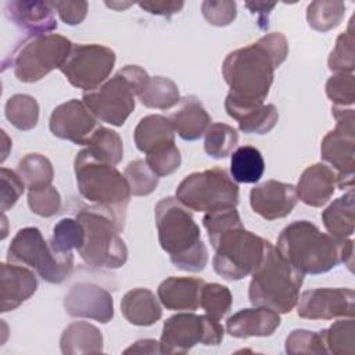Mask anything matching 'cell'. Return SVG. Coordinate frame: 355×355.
<instances>
[{
    "instance_id": "6da1fadb",
    "label": "cell",
    "mask_w": 355,
    "mask_h": 355,
    "mask_svg": "<svg viewBox=\"0 0 355 355\" xmlns=\"http://www.w3.org/2000/svg\"><path fill=\"white\" fill-rule=\"evenodd\" d=\"M288 55V42L280 32L259 37L255 43L229 53L222 75L230 87L227 96L241 103L263 104L275 78V69Z\"/></svg>"
},
{
    "instance_id": "7a4b0ae2",
    "label": "cell",
    "mask_w": 355,
    "mask_h": 355,
    "mask_svg": "<svg viewBox=\"0 0 355 355\" xmlns=\"http://www.w3.org/2000/svg\"><path fill=\"white\" fill-rule=\"evenodd\" d=\"M215 251L212 266L226 280H241L261 263L270 241L245 230L236 208L207 212L202 218Z\"/></svg>"
},
{
    "instance_id": "3957f363",
    "label": "cell",
    "mask_w": 355,
    "mask_h": 355,
    "mask_svg": "<svg viewBox=\"0 0 355 355\" xmlns=\"http://www.w3.org/2000/svg\"><path fill=\"white\" fill-rule=\"evenodd\" d=\"M277 251L304 275H320L340 263L352 268L354 241L336 239L309 220H294L277 237Z\"/></svg>"
},
{
    "instance_id": "277c9868",
    "label": "cell",
    "mask_w": 355,
    "mask_h": 355,
    "mask_svg": "<svg viewBox=\"0 0 355 355\" xmlns=\"http://www.w3.org/2000/svg\"><path fill=\"white\" fill-rule=\"evenodd\" d=\"M155 225L161 248L180 270L201 272L208 262V251L200 227L176 197H165L155 205Z\"/></svg>"
},
{
    "instance_id": "5b68a950",
    "label": "cell",
    "mask_w": 355,
    "mask_h": 355,
    "mask_svg": "<svg viewBox=\"0 0 355 355\" xmlns=\"http://www.w3.org/2000/svg\"><path fill=\"white\" fill-rule=\"evenodd\" d=\"M126 212L92 205L78 211L76 219L85 229V243L78 251L80 258L96 269H118L128 261V247L119 233Z\"/></svg>"
},
{
    "instance_id": "8992f818",
    "label": "cell",
    "mask_w": 355,
    "mask_h": 355,
    "mask_svg": "<svg viewBox=\"0 0 355 355\" xmlns=\"http://www.w3.org/2000/svg\"><path fill=\"white\" fill-rule=\"evenodd\" d=\"M251 276L248 300L252 306L269 308L277 313H288L295 308L304 273L286 261L272 243Z\"/></svg>"
},
{
    "instance_id": "52a82bcc",
    "label": "cell",
    "mask_w": 355,
    "mask_h": 355,
    "mask_svg": "<svg viewBox=\"0 0 355 355\" xmlns=\"http://www.w3.org/2000/svg\"><path fill=\"white\" fill-rule=\"evenodd\" d=\"M150 75L139 65H126L98 89L85 92L82 101L101 122L122 126L133 112L136 100L146 87Z\"/></svg>"
},
{
    "instance_id": "ba28073f",
    "label": "cell",
    "mask_w": 355,
    "mask_h": 355,
    "mask_svg": "<svg viewBox=\"0 0 355 355\" xmlns=\"http://www.w3.org/2000/svg\"><path fill=\"white\" fill-rule=\"evenodd\" d=\"M76 184L80 196L93 202L126 212L130 189L115 165L96 158L87 148L80 150L73 162Z\"/></svg>"
},
{
    "instance_id": "9c48e42d",
    "label": "cell",
    "mask_w": 355,
    "mask_h": 355,
    "mask_svg": "<svg viewBox=\"0 0 355 355\" xmlns=\"http://www.w3.org/2000/svg\"><path fill=\"white\" fill-rule=\"evenodd\" d=\"M7 261L35 269L44 282L53 284L62 283L73 272V254L57 252L33 226L17 232L8 245Z\"/></svg>"
},
{
    "instance_id": "30bf717a",
    "label": "cell",
    "mask_w": 355,
    "mask_h": 355,
    "mask_svg": "<svg viewBox=\"0 0 355 355\" xmlns=\"http://www.w3.org/2000/svg\"><path fill=\"white\" fill-rule=\"evenodd\" d=\"M176 198L196 212L236 208L239 186L225 169L212 168L186 176L176 189Z\"/></svg>"
},
{
    "instance_id": "8fae6325",
    "label": "cell",
    "mask_w": 355,
    "mask_h": 355,
    "mask_svg": "<svg viewBox=\"0 0 355 355\" xmlns=\"http://www.w3.org/2000/svg\"><path fill=\"white\" fill-rule=\"evenodd\" d=\"M72 42L62 35L47 33L25 39L14 50L10 64L19 82L33 83L64 64Z\"/></svg>"
},
{
    "instance_id": "7c38bea8",
    "label": "cell",
    "mask_w": 355,
    "mask_h": 355,
    "mask_svg": "<svg viewBox=\"0 0 355 355\" xmlns=\"http://www.w3.org/2000/svg\"><path fill=\"white\" fill-rule=\"evenodd\" d=\"M225 330L218 319L209 315L182 312L168 318L159 340L161 354H186L194 345H218Z\"/></svg>"
},
{
    "instance_id": "4fadbf2b",
    "label": "cell",
    "mask_w": 355,
    "mask_h": 355,
    "mask_svg": "<svg viewBox=\"0 0 355 355\" xmlns=\"http://www.w3.org/2000/svg\"><path fill=\"white\" fill-rule=\"evenodd\" d=\"M336 128L322 140L320 157L336 172L337 187H354L355 171V114L352 108L331 107Z\"/></svg>"
},
{
    "instance_id": "5bb4252c",
    "label": "cell",
    "mask_w": 355,
    "mask_h": 355,
    "mask_svg": "<svg viewBox=\"0 0 355 355\" xmlns=\"http://www.w3.org/2000/svg\"><path fill=\"white\" fill-rule=\"evenodd\" d=\"M116 55L103 44H73L69 55L60 67L68 82L85 92L98 89L110 76Z\"/></svg>"
},
{
    "instance_id": "9a60e30c",
    "label": "cell",
    "mask_w": 355,
    "mask_h": 355,
    "mask_svg": "<svg viewBox=\"0 0 355 355\" xmlns=\"http://www.w3.org/2000/svg\"><path fill=\"white\" fill-rule=\"evenodd\" d=\"M297 315L309 320L354 318L355 293L352 288L323 287L306 290L298 297Z\"/></svg>"
},
{
    "instance_id": "2e32d148",
    "label": "cell",
    "mask_w": 355,
    "mask_h": 355,
    "mask_svg": "<svg viewBox=\"0 0 355 355\" xmlns=\"http://www.w3.org/2000/svg\"><path fill=\"white\" fill-rule=\"evenodd\" d=\"M97 121L83 101L72 98L53 110L49 128L58 139L86 146L90 136L100 126Z\"/></svg>"
},
{
    "instance_id": "e0dca14e",
    "label": "cell",
    "mask_w": 355,
    "mask_h": 355,
    "mask_svg": "<svg viewBox=\"0 0 355 355\" xmlns=\"http://www.w3.org/2000/svg\"><path fill=\"white\" fill-rule=\"evenodd\" d=\"M64 308L72 318H87L108 323L114 318L112 295L93 283H78L64 298Z\"/></svg>"
},
{
    "instance_id": "ac0fdd59",
    "label": "cell",
    "mask_w": 355,
    "mask_h": 355,
    "mask_svg": "<svg viewBox=\"0 0 355 355\" xmlns=\"http://www.w3.org/2000/svg\"><path fill=\"white\" fill-rule=\"evenodd\" d=\"M295 186L277 180H266L250 191V204L255 214L266 220L287 216L297 205Z\"/></svg>"
},
{
    "instance_id": "d6986e66",
    "label": "cell",
    "mask_w": 355,
    "mask_h": 355,
    "mask_svg": "<svg viewBox=\"0 0 355 355\" xmlns=\"http://www.w3.org/2000/svg\"><path fill=\"white\" fill-rule=\"evenodd\" d=\"M6 17L18 28L36 35H47L57 29L55 10L50 1L12 0L6 4Z\"/></svg>"
},
{
    "instance_id": "ffe728a7",
    "label": "cell",
    "mask_w": 355,
    "mask_h": 355,
    "mask_svg": "<svg viewBox=\"0 0 355 355\" xmlns=\"http://www.w3.org/2000/svg\"><path fill=\"white\" fill-rule=\"evenodd\" d=\"M0 277V300L1 312L17 309L22 302L31 298L37 288L35 273L18 263L1 262Z\"/></svg>"
},
{
    "instance_id": "44dd1931",
    "label": "cell",
    "mask_w": 355,
    "mask_h": 355,
    "mask_svg": "<svg viewBox=\"0 0 355 355\" xmlns=\"http://www.w3.org/2000/svg\"><path fill=\"white\" fill-rule=\"evenodd\" d=\"M280 315L269 308H244L226 320V331L234 338L268 337L280 326Z\"/></svg>"
},
{
    "instance_id": "7402d4cb",
    "label": "cell",
    "mask_w": 355,
    "mask_h": 355,
    "mask_svg": "<svg viewBox=\"0 0 355 355\" xmlns=\"http://www.w3.org/2000/svg\"><path fill=\"white\" fill-rule=\"evenodd\" d=\"M337 187L336 172L326 164L318 162L304 169L295 186L297 197L309 207H323Z\"/></svg>"
},
{
    "instance_id": "603a6c76",
    "label": "cell",
    "mask_w": 355,
    "mask_h": 355,
    "mask_svg": "<svg viewBox=\"0 0 355 355\" xmlns=\"http://www.w3.org/2000/svg\"><path fill=\"white\" fill-rule=\"evenodd\" d=\"M225 110L229 116L237 121L239 129L248 135H266L279 121V112L273 104L241 103L226 96Z\"/></svg>"
},
{
    "instance_id": "cb8c5ba5",
    "label": "cell",
    "mask_w": 355,
    "mask_h": 355,
    "mask_svg": "<svg viewBox=\"0 0 355 355\" xmlns=\"http://www.w3.org/2000/svg\"><path fill=\"white\" fill-rule=\"evenodd\" d=\"M204 283L198 277L171 276L158 286V300L166 309L193 312L200 306V294Z\"/></svg>"
},
{
    "instance_id": "d4e9b609",
    "label": "cell",
    "mask_w": 355,
    "mask_h": 355,
    "mask_svg": "<svg viewBox=\"0 0 355 355\" xmlns=\"http://www.w3.org/2000/svg\"><path fill=\"white\" fill-rule=\"evenodd\" d=\"M175 133L186 141H194L205 135L211 116L196 96L180 98L179 108L169 116Z\"/></svg>"
},
{
    "instance_id": "484cf974",
    "label": "cell",
    "mask_w": 355,
    "mask_h": 355,
    "mask_svg": "<svg viewBox=\"0 0 355 355\" xmlns=\"http://www.w3.org/2000/svg\"><path fill=\"white\" fill-rule=\"evenodd\" d=\"M121 312L123 318L135 326H151L162 316L161 305L148 288L137 287L129 290L121 300Z\"/></svg>"
},
{
    "instance_id": "4316f807",
    "label": "cell",
    "mask_w": 355,
    "mask_h": 355,
    "mask_svg": "<svg viewBox=\"0 0 355 355\" xmlns=\"http://www.w3.org/2000/svg\"><path fill=\"white\" fill-rule=\"evenodd\" d=\"M133 140L139 151L148 154L161 147L175 144V130L169 118L151 114L139 121L133 132Z\"/></svg>"
},
{
    "instance_id": "83f0119b",
    "label": "cell",
    "mask_w": 355,
    "mask_h": 355,
    "mask_svg": "<svg viewBox=\"0 0 355 355\" xmlns=\"http://www.w3.org/2000/svg\"><path fill=\"white\" fill-rule=\"evenodd\" d=\"M61 352L65 355L103 352L101 331L87 322H73L61 334Z\"/></svg>"
},
{
    "instance_id": "f1b7e54d",
    "label": "cell",
    "mask_w": 355,
    "mask_h": 355,
    "mask_svg": "<svg viewBox=\"0 0 355 355\" xmlns=\"http://www.w3.org/2000/svg\"><path fill=\"white\" fill-rule=\"evenodd\" d=\"M354 200V190L349 189L322 212V222L330 236L336 239H347L352 236L355 229Z\"/></svg>"
},
{
    "instance_id": "f546056e",
    "label": "cell",
    "mask_w": 355,
    "mask_h": 355,
    "mask_svg": "<svg viewBox=\"0 0 355 355\" xmlns=\"http://www.w3.org/2000/svg\"><path fill=\"white\" fill-rule=\"evenodd\" d=\"M230 175L239 183H257L265 171L261 151L252 146H241L230 154Z\"/></svg>"
},
{
    "instance_id": "4dcf8cb0",
    "label": "cell",
    "mask_w": 355,
    "mask_h": 355,
    "mask_svg": "<svg viewBox=\"0 0 355 355\" xmlns=\"http://www.w3.org/2000/svg\"><path fill=\"white\" fill-rule=\"evenodd\" d=\"M143 105L157 110H169L180 103L178 85L165 76H150L146 87L139 94Z\"/></svg>"
},
{
    "instance_id": "1f68e13d",
    "label": "cell",
    "mask_w": 355,
    "mask_h": 355,
    "mask_svg": "<svg viewBox=\"0 0 355 355\" xmlns=\"http://www.w3.org/2000/svg\"><path fill=\"white\" fill-rule=\"evenodd\" d=\"M17 172L28 190L49 186L54 178V169L50 159L39 153H29L22 157L18 162Z\"/></svg>"
},
{
    "instance_id": "d6a6232c",
    "label": "cell",
    "mask_w": 355,
    "mask_h": 355,
    "mask_svg": "<svg viewBox=\"0 0 355 355\" xmlns=\"http://www.w3.org/2000/svg\"><path fill=\"white\" fill-rule=\"evenodd\" d=\"M86 148L98 159L116 165L123 158V141L121 136L105 126H98L86 143Z\"/></svg>"
},
{
    "instance_id": "836d02e7",
    "label": "cell",
    "mask_w": 355,
    "mask_h": 355,
    "mask_svg": "<svg viewBox=\"0 0 355 355\" xmlns=\"http://www.w3.org/2000/svg\"><path fill=\"white\" fill-rule=\"evenodd\" d=\"M4 114L8 122L17 129L31 130L39 121V104L29 94H14L7 100Z\"/></svg>"
},
{
    "instance_id": "e575fe53",
    "label": "cell",
    "mask_w": 355,
    "mask_h": 355,
    "mask_svg": "<svg viewBox=\"0 0 355 355\" xmlns=\"http://www.w3.org/2000/svg\"><path fill=\"white\" fill-rule=\"evenodd\" d=\"M327 352L334 355H354L355 352V326L354 319L337 320L330 327L319 331Z\"/></svg>"
},
{
    "instance_id": "d590c367",
    "label": "cell",
    "mask_w": 355,
    "mask_h": 355,
    "mask_svg": "<svg viewBox=\"0 0 355 355\" xmlns=\"http://www.w3.org/2000/svg\"><path fill=\"white\" fill-rule=\"evenodd\" d=\"M345 15L343 1H312L306 7L308 25L318 32H329L340 25Z\"/></svg>"
},
{
    "instance_id": "8d00e7d4",
    "label": "cell",
    "mask_w": 355,
    "mask_h": 355,
    "mask_svg": "<svg viewBox=\"0 0 355 355\" xmlns=\"http://www.w3.org/2000/svg\"><path fill=\"white\" fill-rule=\"evenodd\" d=\"M237 141L239 133L233 126L222 122H215L211 123L205 132L204 150L209 157L215 159H222L233 153Z\"/></svg>"
},
{
    "instance_id": "74e56055",
    "label": "cell",
    "mask_w": 355,
    "mask_h": 355,
    "mask_svg": "<svg viewBox=\"0 0 355 355\" xmlns=\"http://www.w3.org/2000/svg\"><path fill=\"white\" fill-rule=\"evenodd\" d=\"M49 243L61 254L72 252V250L79 251L85 243V229L76 218H64L54 225Z\"/></svg>"
},
{
    "instance_id": "f35d334b",
    "label": "cell",
    "mask_w": 355,
    "mask_h": 355,
    "mask_svg": "<svg viewBox=\"0 0 355 355\" xmlns=\"http://www.w3.org/2000/svg\"><path fill=\"white\" fill-rule=\"evenodd\" d=\"M354 17L349 21L348 31L338 35L336 46L331 50L327 65L331 72L336 73H352L355 68V49H354V31H352Z\"/></svg>"
},
{
    "instance_id": "ab89813d",
    "label": "cell",
    "mask_w": 355,
    "mask_h": 355,
    "mask_svg": "<svg viewBox=\"0 0 355 355\" xmlns=\"http://www.w3.org/2000/svg\"><path fill=\"white\" fill-rule=\"evenodd\" d=\"M123 176L129 184L130 194L136 197H143L151 194L159 182V176H157L151 168L147 165L146 159H135L132 161L123 172Z\"/></svg>"
},
{
    "instance_id": "60d3db41",
    "label": "cell",
    "mask_w": 355,
    "mask_h": 355,
    "mask_svg": "<svg viewBox=\"0 0 355 355\" xmlns=\"http://www.w3.org/2000/svg\"><path fill=\"white\" fill-rule=\"evenodd\" d=\"M233 297L226 286L219 283H204L200 294V306L207 315L222 319L232 308Z\"/></svg>"
},
{
    "instance_id": "b9f144b4",
    "label": "cell",
    "mask_w": 355,
    "mask_h": 355,
    "mask_svg": "<svg viewBox=\"0 0 355 355\" xmlns=\"http://www.w3.org/2000/svg\"><path fill=\"white\" fill-rule=\"evenodd\" d=\"M28 205L39 216L50 218L61 209V196L58 190L49 184L39 189L28 190Z\"/></svg>"
},
{
    "instance_id": "7bdbcfd3",
    "label": "cell",
    "mask_w": 355,
    "mask_h": 355,
    "mask_svg": "<svg viewBox=\"0 0 355 355\" xmlns=\"http://www.w3.org/2000/svg\"><path fill=\"white\" fill-rule=\"evenodd\" d=\"M286 352L290 355L301 354H326V347L320 333L295 329L286 338Z\"/></svg>"
},
{
    "instance_id": "ee69618b",
    "label": "cell",
    "mask_w": 355,
    "mask_h": 355,
    "mask_svg": "<svg viewBox=\"0 0 355 355\" xmlns=\"http://www.w3.org/2000/svg\"><path fill=\"white\" fill-rule=\"evenodd\" d=\"M326 94L336 107L352 105L355 101L354 73H336L326 82Z\"/></svg>"
},
{
    "instance_id": "f6af8a7d",
    "label": "cell",
    "mask_w": 355,
    "mask_h": 355,
    "mask_svg": "<svg viewBox=\"0 0 355 355\" xmlns=\"http://www.w3.org/2000/svg\"><path fill=\"white\" fill-rule=\"evenodd\" d=\"M146 162L151 171L162 178L173 173L182 164V155L176 144H169L146 154Z\"/></svg>"
},
{
    "instance_id": "bcb514c9",
    "label": "cell",
    "mask_w": 355,
    "mask_h": 355,
    "mask_svg": "<svg viewBox=\"0 0 355 355\" xmlns=\"http://www.w3.org/2000/svg\"><path fill=\"white\" fill-rule=\"evenodd\" d=\"M201 12L208 24L214 26H226L234 21L237 15V7L236 3L230 0H205L201 4Z\"/></svg>"
},
{
    "instance_id": "7dc6e473",
    "label": "cell",
    "mask_w": 355,
    "mask_h": 355,
    "mask_svg": "<svg viewBox=\"0 0 355 355\" xmlns=\"http://www.w3.org/2000/svg\"><path fill=\"white\" fill-rule=\"evenodd\" d=\"M25 189V183L18 175L8 168L0 169V193H1V211L6 212L18 201Z\"/></svg>"
},
{
    "instance_id": "c3c4849f",
    "label": "cell",
    "mask_w": 355,
    "mask_h": 355,
    "mask_svg": "<svg viewBox=\"0 0 355 355\" xmlns=\"http://www.w3.org/2000/svg\"><path fill=\"white\" fill-rule=\"evenodd\" d=\"M67 25H79L87 14L89 4L86 1H50Z\"/></svg>"
},
{
    "instance_id": "681fc988",
    "label": "cell",
    "mask_w": 355,
    "mask_h": 355,
    "mask_svg": "<svg viewBox=\"0 0 355 355\" xmlns=\"http://www.w3.org/2000/svg\"><path fill=\"white\" fill-rule=\"evenodd\" d=\"M184 6V1H176V0H147L140 1L139 7L144 11L154 14V15H162V17H171L176 12H179Z\"/></svg>"
},
{
    "instance_id": "f907efd6",
    "label": "cell",
    "mask_w": 355,
    "mask_h": 355,
    "mask_svg": "<svg viewBox=\"0 0 355 355\" xmlns=\"http://www.w3.org/2000/svg\"><path fill=\"white\" fill-rule=\"evenodd\" d=\"M252 14L258 15V25L261 29H268V19L270 11L276 7V3H263V1H247L244 4Z\"/></svg>"
},
{
    "instance_id": "816d5d0a",
    "label": "cell",
    "mask_w": 355,
    "mask_h": 355,
    "mask_svg": "<svg viewBox=\"0 0 355 355\" xmlns=\"http://www.w3.org/2000/svg\"><path fill=\"white\" fill-rule=\"evenodd\" d=\"M125 354H130V352H136V354H161V348H159V343L151 338H146V340H139L136 341L133 345H130L129 348H126L123 351Z\"/></svg>"
},
{
    "instance_id": "f5cc1de1",
    "label": "cell",
    "mask_w": 355,
    "mask_h": 355,
    "mask_svg": "<svg viewBox=\"0 0 355 355\" xmlns=\"http://www.w3.org/2000/svg\"><path fill=\"white\" fill-rule=\"evenodd\" d=\"M133 3H121V1H105V6L107 7H111V8H114V10H116V11H122V10H125V8H128V7H130Z\"/></svg>"
}]
</instances>
